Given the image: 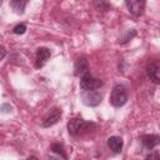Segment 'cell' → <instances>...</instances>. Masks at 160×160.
Here are the masks:
<instances>
[{
	"label": "cell",
	"instance_id": "obj_5",
	"mask_svg": "<svg viewBox=\"0 0 160 160\" xmlns=\"http://www.w3.org/2000/svg\"><path fill=\"white\" fill-rule=\"evenodd\" d=\"M61 118V110L58 109V108H52L51 110L48 111V114L44 116L42 121H41V125L44 128H50L52 125H55Z\"/></svg>",
	"mask_w": 160,
	"mask_h": 160
},
{
	"label": "cell",
	"instance_id": "obj_14",
	"mask_svg": "<svg viewBox=\"0 0 160 160\" xmlns=\"http://www.w3.org/2000/svg\"><path fill=\"white\" fill-rule=\"evenodd\" d=\"M135 35H136V31H135L134 29H131V30H129V31L126 32L125 36H122V38L119 40V42H120V44H126V42H129Z\"/></svg>",
	"mask_w": 160,
	"mask_h": 160
},
{
	"label": "cell",
	"instance_id": "obj_15",
	"mask_svg": "<svg viewBox=\"0 0 160 160\" xmlns=\"http://www.w3.org/2000/svg\"><path fill=\"white\" fill-rule=\"evenodd\" d=\"M25 31H26V25L25 24H19L12 29V32L16 34V35H22Z\"/></svg>",
	"mask_w": 160,
	"mask_h": 160
},
{
	"label": "cell",
	"instance_id": "obj_4",
	"mask_svg": "<svg viewBox=\"0 0 160 160\" xmlns=\"http://www.w3.org/2000/svg\"><path fill=\"white\" fill-rule=\"evenodd\" d=\"M81 100L86 106H98L101 100H102V95L101 92L92 90V91H82L81 94Z\"/></svg>",
	"mask_w": 160,
	"mask_h": 160
},
{
	"label": "cell",
	"instance_id": "obj_18",
	"mask_svg": "<svg viewBox=\"0 0 160 160\" xmlns=\"http://www.w3.org/2000/svg\"><path fill=\"white\" fill-rule=\"evenodd\" d=\"M26 160H39V159H38L36 156H29V158H28Z\"/></svg>",
	"mask_w": 160,
	"mask_h": 160
},
{
	"label": "cell",
	"instance_id": "obj_6",
	"mask_svg": "<svg viewBox=\"0 0 160 160\" xmlns=\"http://www.w3.org/2000/svg\"><path fill=\"white\" fill-rule=\"evenodd\" d=\"M125 5L128 8V10L134 15V16H140L144 14L145 10V5L146 2L144 0H126Z\"/></svg>",
	"mask_w": 160,
	"mask_h": 160
},
{
	"label": "cell",
	"instance_id": "obj_3",
	"mask_svg": "<svg viewBox=\"0 0 160 160\" xmlns=\"http://www.w3.org/2000/svg\"><path fill=\"white\" fill-rule=\"evenodd\" d=\"M104 85V82L100 79L94 78L90 72H86L80 79V88L82 91H92L96 89H100Z\"/></svg>",
	"mask_w": 160,
	"mask_h": 160
},
{
	"label": "cell",
	"instance_id": "obj_13",
	"mask_svg": "<svg viewBox=\"0 0 160 160\" xmlns=\"http://www.w3.org/2000/svg\"><path fill=\"white\" fill-rule=\"evenodd\" d=\"M50 150L54 151L55 154H58L61 159H64V160L68 159V156H66V154H65V150H64V146H62L61 144H52L51 148H50Z\"/></svg>",
	"mask_w": 160,
	"mask_h": 160
},
{
	"label": "cell",
	"instance_id": "obj_1",
	"mask_svg": "<svg viewBox=\"0 0 160 160\" xmlns=\"http://www.w3.org/2000/svg\"><path fill=\"white\" fill-rule=\"evenodd\" d=\"M129 99V92H128V89L124 86V85H115L111 90V94H110V104L115 108H121L122 105L126 104Z\"/></svg>",
	"mask_w": 160,
	"mask_h": 160
},
{
	"label": "cell",
	"instance_id": "obj_8",
	"mask_svg": "<svg viewBox=\"0 0 160 160\" xmlns=\"http://www.w3.org/2000/svg\"><path fill=\"white\" fill-rule=\"evenodd\" d=\"M145 70H146L148 78H149L154 84H159V82H160V75H159L160 68H159V65H158L156 62H149V64L146 65Z\"/></svg>",
	"mask_w": 160,
	"mask_h": 160
},
{
	"label": "cell",
	"instance_id": "obj_17",
	"mask_svg": "<svg viewBox=\"0 0 160 160\" xmlns=\"http://www.w3.org/2000/svg\"><path fill=\"white\" fill-rule=\"evenodd\" d=\"M5 55H6V49L2 45H0V61L5 58Z\"/></svg>",
	"mask_w": 160,
	"mask_h": 160
},
{
	"label": "cell",
	"instance_id": "obj_10",
	"mask_svg": "<svg viewBox=\"0 0 160 160\" xmlns=\"http://www.w3.org/2000/svg\"><path fill=\"white\" fill-rule=\"evenodd\" d=\"M74 72H75V75H84V74H86V72H89V64H88V60H86V58L85 56H81V58H79L76 61H75V66H74Z\"/></svg>",
	"mask_w": 160,
	"mask_h": 160
},
{
	"label": "cell",
	"instance_id": "obj_11",
	"mask_svg": "<svg viewBox=\"0 0 160 160\" xmlns=\"http://www.w3.org/2000/svg\"><path fill=\"white\" fill-rule=\"evenodd\" d=\"M108 146L110 148V150L115 154L121 152L122 146H124V141L120 136H110L108 139Z\"/></svg>",
	"mask_w": 160,
	"mask_h": 160
},
{
	"label": "cell",
	"instance_id": "obj_9",
	"mask_svg": "<svg viewBox=\"0 0 160 160\" xmlns=\"http://www.w3.org/2000/svg\"><path fill=\"white\" fill-rule=\"evenodd\" d=\"M141 144L144 145V148L145 149H148V150H151V149H154L156 145H159V142H160V138H159V135H155V134H149V135H144V136H141Z\"/></svg>",
	"mask_w": 160,
	"mask_h": 160
},
{
	"label": "cell",
	"instance_id": "obj_16",
	"mask_svg": "<svg viewBox=\"0 0 160 160\" xmlns=\"http://www.w3.org/2000/svg\"><path fill=\"white\" fill-rule=\"evenodd\" d=\"M145 160H160V156H159V151H151L146 158Z\"/></svg>",
	"mask_w": 160,
	"mask_h": 160
},
{
	"label": "cell",
	"instance_id": "obj_19",
	"mask_svg": "<svg viewBox=\"0 0 160 160\" xmlns=\"http://www.w3.org/2000/svg\"><path fill=\"white\" fill-rule=\"evenodd\" d=\"M1 4H2V2H1V0H0V6H1Z\"/></svg>",
	"mask_w": 160,
	"mask_h": 160
},
{
	"label": "cell",
	"instance_id": "obj_12",
	"mask_svg": "<svg viewBox=\"0 0 160 160\" xmlns=\"http://www.w3.org/2000/svg\"><path fill=\"white\" fill-rule=\"evenodd\" d=\"M26 1H22V0H11L10 1V6L12 8V10L16 12V14H22L24 12V9L26 6Z\"/></svg>",
	"mask_w": 160,
	"mask_h": 160
},
{
	"label": "cell",
	"instance_id": "obj_2",
	"mask_svg": "<svg viewBox=\"0 0 160 160\" xmlns=\"http://www.w3.org/2000/svg\"><path fill=\"white\" fill-rule=\"evenodd\" d=\"M66 126H68V132L71 136H76V135H80V134L88 131L91 126H94V124L85 121L82 119H71V120H69Z\"/></svg>",
	"mask_w": 160,
	"mask_h": 160
},
{
	"label": "cell",
	"instance_id": "obj_7",
	"mask_svg": "<svg viewBox=\"0 0 160 160\" xmlns=\"http://www.w3.org/2000/svg\"><path fill=\"white\" fill-rule=\"evenodd\" d=\"M50 56H51V51L48 48H39L36 50V62H35V66L38 69L42 68L46 64V61L49 60Z\"/></svg>",
	"mask_w": 160,
	"mask_h": 160
}]
</instances>
